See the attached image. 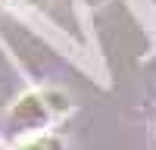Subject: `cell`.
<instances>
[{"label": "cell", "instance_id": "1", "mask_svg": "<svg viewBox=\"0 0 156 150\" xmlns=\"http://www.w3.org/2000/svg\"><path fill=\"white\" fill-rule=\"evenodd\" d=\"M47 106H44V97H25L19 100L9 112V128L16 131H25V128H37V125L47 122Z\"/></svg>", "mask_w": 156, "mask_h": 150}, {"label": "cell", "instance_id": "2", "mask_svg": "<svg viewBox=\"0 0 156 150\" xmlns=\"http://www.w3.org/2000/svg\"><path fill=\"white\" fill-rule=\"evenodd\" d=\"M25 150H59V144H56V141H50V138H47V141H37V144L25 147Z\"/></svg>", "mask_w": 156, "mask_h": 150}, {"label": "cell", "instance_id": "3", "mask_svg": "<svg viewBox=\"0 0 156 150\" xmlns=\"http://www.w3.org/2000/svg\"><path fill=\"white\" fill-rule=\"evenodd\" d=\"M87 3H90V6H97V3H103V0H87Z\"/></svg>", "mask_w": 156, "mask_h": 150}]
</instances>
